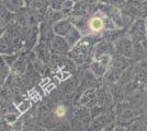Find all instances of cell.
<instances>
[{
    "label": "cell",
    "instance_id": "cell-6",
    "mask_svg": "<svg viewBox=\"0 0 147 131\" xmlns=\"http://www.w3.org/2000/svg\"><path fill=\"white\" fill-rule=\"evenodd\" d=\"M127 5H129V13H132L133 17H134V14L136 17H140V19H144V18L147 17L146 1H142V2H133V1H131Z\"/></svg>",
    "mask_w": 147,
    "mask_h": 131
},
{
    "label": "cell",
    "instance_id": "cell-21",
    "mask_svg": "<svg viewBox=\"0 0 147 131\" xmlns=\"http://www.w3.org/2000/svg\"><path fill=\"white\" fill-rule=\"evenodd\" d=\"M100 1L104 5H111V6L117 7V5H122L124 0H100Z\"/></svg>",
    "mask_w": 147,
    "mask_h": 131
},
{
    "label": "cell",
    "instance_id": "cell-11",
    "mask_svg": "<svg viewBox=\"0 0 147 131\" xmlns=\"http://www.w3.org/2000/svg\"><path fill=\"white\" fill-rule=\"evenodd\" d=\"M109 118H110V115H108V114H104V115L99 116L98 118L93 121L91 128H92V129H94V128H99L100 130H102L104 127L111 125Z\"/></svg>",
    "mask_w": 147,
    "mask_h": 131
},
{
    "label": "cell",
    "instance_id": "cell-1",
    "mask_svg": "<svg viewBox=\"0 0 147 131\" xmlns=\"http://www.w3.org/2000/svg\"><path fill=\"white\" fill-rule=\"evenodd\" d=\"M89 50H90V42L87 41V38H81L74 47H71L69 51V57L75 60V63H82L88 58Z\"/></svg>",
    "mask_w": 147,
    "mask_h": 131
},
{
    "label": "cell",
    "instance_id": "cell-16",
    "mask_svg": "<svg viewBox=\"0 0 147 131\" xmlns=\"http://www.w3.org/2000/svg\"><path fill=\"white\" fill-rule=\"evenodd\" d=\"M66 114H67V107L64 106V105H58L55 108V110H54V115H55V117H57V118L65 117Z\"/></svg>",
    "mask_w": 147,
    "mask_h": 131
},
{
    "label": "cell",
    "instance_id": "cell-9",
    "mask_svg": "<svg viewBox=\"0 0 147 131\" xmlns=\"http://www.w3.org/2000/svg\"><path fill=\"white\" fill-rule=\"evenodd\" d=\"M24 6V0H3V7L12 13L20 11Z\"/></svg>",
    "mask_w": 147,
    "mask_h": 131
},
{
    "label": "cell",
    "instance_id": "cell-18",
    "mask_svg": "<svg viewBox=\"0 0 147 131\" xmlns=\"http://www.w3.org/2000/svg\"><path fill=\"white\" fill-rule=\"evenodd\" d=\"M5 120H6L7 124L9 125H14L17 121H18V115L17 114H7L5 116Z\"/></svg>",
    "mask_w": 147,
    "mask_h": 131
},
{
    "label": "cell",
    "instance_id": "cell-14",
    "mask_svg": "<svg viewBox=\"0 0 147 131\" xmlns=\"http://www.w3.org/2000/svg\"><path fill=\"white\" fill-rule=\"evenodd\" d=\"M64 14L61 12V11H57V10H54V9H52L51 8V10H49V21H52V22H58V21H61L63 20L64 18Z\"/></svg>",
    "mask_w": 147,
    "mask_h": 131
},
{
    "label": "cell",
    "instance_id": "cell-3",
    "mask_svg": "<svg viewBox=\"0 0 147 131\" xmlns=\"http://www.w3.org/2000/svg\"><path fill=\"white\" fill-rule=\"evenodd\" d=\"M114 48H115V51H117L123 57L133 58L136 55V53H135V43L129 37H122L115 41Z\"/></svg>",
    "mask_w": 147,
    "mask_h": 131
},
{
    "label": "cell",
    "instance_id": "cell-5",
    "mask_svg": "<svg viewBox=\"0 0 147 131\" xmlns=\"http://www.w3.org/2000/svg\"><path fill=\"white\" fill-rule=\"evenodd\" d=\"M103 30H105L103 14L102 15H99V14L92 15L89 19V32L91 34H100L103 32Z\"/></svg>",
    "mask_w": 147,
    "mask_h": 131
},
{
    "label": "cell",
    "instance_id": "cell-23",
    "mask_svg": "<svg viewBox=\"0 0 147 131\" xmlns=\"http://www.w3.org/2000/svg\"><path fill=\"white\" fill-rule=\"evenodd\" d=\"M114 131H126V130H125L124 127H117V128L114 129Z\"/></svg>",
    "mask_w": 147,
    "mask_h": 131
},
{
    "label": "cell",
    "instance_id": "cell-7",
    "mask_svg": "<svg viewBox=\"0 0 147 131\" xmlns=\"http://www.w3.org/2000/svg\"><path fill=\"white\" fill-rule=\"evenodd\" d=\"M52 48L58 54H67L71 49V47L66 41V38L57 36V35L52 41Z\"/></svg>",
    "mask_w": 147,
    "mask_h": 131
},
{
    "label": "cell",
    "instance_id": "cell-20",
    "mask_svg": "<svg viewBox=\"0 0 147 131\" xmlns=\"http://www.w3.org/2000/svg\"><path fill=\"white\" fill-rule=\"evenodd\" d=\"M8 69H9L8 65L5 61H1V83H3L6 81L7 76H8V72H7Z\"/></svg>",
    "mask_w": 147,
    "mask_h": 131
},
{
    "label": "cell",
    "instance_id": "cell-4",
    "mask_svg": "<svg viewBox=\"0 0 147 131\" xmlns=\"http://www.w3.org/2000/svg\"><path fill=\"white\" fill-rule=\"evenodd\" d=\"M74 29L75 26L71 23L70 19H63L54 23V26H53V31L55 33V35L61 36V37H66Z\"/></svg>",
    "mask_w": 147,
    "mask_h": 131
},
{
    "label": "cell",
    "instance_id": "cell-22",
    "mask_svg": "<svg viewBox=\"0 0 147 131\" xmlns=\"http://www.w3.org/2000/svg\"><path fill=\"white\" fill-rule=\"evenodd\" d=\"M114 129H115L114 125H113V124H111V125L104 127L103 129H102V130H100V131H114Z\"/></svg>",
    "mask_w": 147,
    "mask_h": 131
},
{
    "label": "cell",
    "instance_id": "cell-10",
    "mask_svg": "<svg viewBox=\"0 0 147 131\" xmlns=\"http://www.w3.org/2000/svg\"><path fill=\"white\" fill-rule=\"evenodd\" d=\"M90 69H91L92 73L96 76H102L103 74H105L108 72L109 68L104 67L102 63H100L98 60H92V63H90Z\"/></svg>",
    "mask_w": 147,
    "mask_h": 131
},
{
    "label": "cell",
    "instance_id": "cell-2",
    "mask_svg": "<svg viewBox=\"0 0 147 131\" xmlns=\"http://www.w3.org/2000/svg\"><path fill=\"white\" fill-rule=\"evenodd\" d=\"M129 38L134 43H142L147 36V23L144 19L136 20L129 32Z\"/></svg>",
    "mask_w": 147,
    "mask_h": 131
},
{
    "label": "cell",
    "instance_id": "cell-8",
    "mask_svg": "<svg viewBox=\"0 0 147 131\" xmlns=\"http://www.w3.org/2000/svg\"><path fill=\"white\" fill-rule=\"evenodd\" d=\"M112 51V47L108 42H100L98 45L94 46L93 48V53H92V58L97 59L98 57L102 56L104 54H111Z\"/></svg>",
    "mask_w": 147,
    "mask_h": 131
},
{
    "label": "cell",
    "instance_id": "cell-17",
    "mask_svg": "<svg viewBox=\"0 0 147 131\" xmlns=\"http://www.w3.org/2000/svg\"><path fill=\"white\" fill-rule=\"evenodd\" d=\"M76 6L75 0H64L63 2V12L64 11H68V12H73L74 8Z\"/></svg>",
    "mask_w": 147,
    "mask_h": 131
},
{
    "label": "cell",
    "instance_id": "cell-15",
    "mask_svg": "<svg viewBox=\"0 0 147 131\" xmlns=\"http://www.w3.org/2000/svg\"><path fill=\"white\" fill-rule=\"evenodd\" d=\"M17 108H18V112H21V114L28 112L31 108V100H22V102H20V104L17 106Z\"/></svg>",
    "mask_w": 147,
    "mask_h": 131
},
{
    "label": "cell",
    "instance_id": "cell-13",
    "mask_svg": "<svg viewBox=\"0 0 147 131\" xmlns=\"http://www.w3.org/2000/svg\"><path fill=\"white\" fill-rule=\"evenodd\" d=\"M94 60H98L99 63H102L104 67L109 68L111 65H112L113 58H112V55H111V54H104V55L98 57V58H97V59H94Z\"/></svg>",
    "mask_w": 147,
    "mask_h": 131
},
{
    "label": "cell",
    "instance_id": "cell-24",
    "mask_svg": "<svg viewBox=\"0 0 147 131\" xmlns=\"http://www.w3.org/2000/svg\"><path fill=\"white\" fill-rule=\"evenodd\" d=\"M142 1H146V0H142Z\"/></svg>",
    "mask_w": 147,
    "mask_h": 131
},
{
    "label": "cell",
    "instance_id": "cell-12",
    "mask_svg": "<svg viewBox=\"0 0 147 131\" xmlns=\"http://www.w3.org/2000/svg\"><path fill=\"white\" fill-rule=\"evenodd\" d=\"M65 38H66V41L68 42V44L70 45V47H74V46L82 38V33L75 27L73 31L70 32Z\"/></svg>",
    "mask_w": 147,
    "mask_h": 131
},
{
    "label": "cell",
    "instance_id": "cell-19",
    "mask_svg": "<svg viewBox=\"0 0 147 131\" xmlns=\"http://www.w3.org/2000/svg\"><path fill=\"white\" fill-rule=\"evenodd\" d=\"M63 2L64 0H51V8L54 10H63Z\"/></svg>",
    "mask_w": 147,
    "mask_h": 131
}]
</instances>
